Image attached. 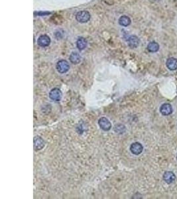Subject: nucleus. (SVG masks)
<instances>
[{
    "label": "nucleus",
    "mask_w": 177,
    "mask_h": 199,
    "mask_svg": "<svg viewBox=\"0 0 177 199\" xmlns=\"http://www.w3.org/2000/svg\"><path fill=\"white\" fill-rule=\"evenodd\" d=\"M131 19L127 15H122L119 19V23L123 27H127L131 24Z\"/></svg>",
    "instance_id": "4468645a"
},
{
    "label": "nucleus",
    "mask_w": 177,
    "mask_h": 199,
    "mask_svg": "<svg viewBox=\"0 0 177 199\" xmlns=\"http://www.w3.org/2000/svg\"><path fill=\"white\" fill-rule=\"evenodd\" d=\"M70 61L72 64H77L81 61V56L77 52H72L70 55Z\"/></svg>",
    "instance_id": "ddd939ff"
},
{
    "label": "nucleus",
    "mask_w": 177,
    "mask_h": 199,
    "mask_svg": "<svg viewBox=\"0 0 177 199\" xmlns=\"http://www.w3.org/2000/svg\"><path fill=\"white\" fill-rule=\"evenodd\" d=\"M143 147L139 142H135V143L131 144L130 146L131 152L135 155L141 154L143 152Z\"/></svg>",
    "instance_id": "20e7f679"
},
{
    "label": "nucleus",
    "mask_w": 177,
    "mask_h": 199,
    "mask_svg": "<svg viewBox=\"0 0 177 199\" xmlns=\"http://www.w3.org/2000/svg\"><path fill=\"white\" fill-rule=\"evenodd\" d=\"M90 14L87 11H79L76 15V19L79 23H87L90 19Z\"/></svg>",
    "instance_id": "f257e3e1"
},
{
    "label": "nucleus",
    "mask_w": 177,
    "mask_h": 199,
    "mask_svg": "<svg viewBox=\"0 0 177 199\" xmlns=\"http://www.w3.org/2000/svg\"><path fill=\"white\" fill-rule=\"evenodd\" d=\"M48 14H50V13H48V12H42V11H40V12L37 13V15H39L40 16L46 15H48Z\"/></svg>",
    "instance_id": "dca6fc26"
},
{
    "label": "nucleus",
    "mask_w": 177,
    "mask_h": 199,
    "mask_svg": "<svg viewBox=\"0 0 177 199\" xmlns=\"http://www.w3.org/2000/svg\"><path fill=\"white\" fill-rule=\"evenodd\" d=\"M45 146V141L41 137L36 136L34 138V148L35 150H40Z\"/></svg>",
    "instance_id": "1a4fd4ad"
},
{
    "label": "nucleus",
    "mask_w": 177,
    "mask_h": 199,
    "mask_svg": "<svg viewBox=\"0 0 177 199\" xmlns=\"http://www.w3.org/2000/svg\"><path fill=\"white\" fill-rule=\"evenodd\" d=\"M128 44L132 49H135L139 45V39L136 35H131L128 38Z\"/></svg>",
    "instance_id": "9d476101"
},
{
    "label": "nucleus",
    "mask_w": 177,
    "mask_h": 199,
    "mask_svg": "<svg viewBox=\"0 0 177 199\" xmlns=\"http://www.w3.org/2000/svg\"><path fill=\"white\" fill-rule=\"evenodd\" d=\"M167 67L170 70H175L177 69V59L171 57L167 59L166 62Z\"/></svg>",
    "instance_id": "9b49d317"
},
{
    "label": "nucleus",
    "mask_w": 177,
    "mask_h": 199,
    "mask_svg": "<svg viewBox=\"0 0 177 199\" xmlns=\"http://www.w3.org/2000/svg\"><path fill=\"white\" fill-rule=\"evenodd\" d=\"M56 67L58 72L61 74L67 72L70 69V65L68 64V62L67 61H65V60H61V61H59L57 62Z\"/></svg>",
    "instance_id": "f03ea898"
},
{
    "label": "nucleus",
    "mask_w": 177,
    "mask_h": 199,
    "mask_svg": "<svg viewBox=\"0 0 177 199\" xmlns=\"http://www.w3.org/2000/svg\"><path fill=\"white\" fill-rule=\"evenodd\" d=\"M49 97L53 101H59L62 97V92L59 89H53L50 90L49 93Z\"/></svg>",
    "instance_id": "423d86ee"
},
{
    "label": "nucleus",
    "mask_w": 177,
    "mask_h": 199,
    "mask_svg": "<svg viewBox=\"0 0 177 199\" xmlns=\"http://www.w3.org/2000/svg\"><path fill=\"white\" fill-rule=\"evenodd\" d=\"M98 124L101 129L104 131H109L112 128V124L108 118L103 117L99 119Z\"/></svg>",
    "instance_id": "7ed1b4c3"
},
{
    "label": "nucleus",
    "mask_w": 177,
    "mask_h": 199,
    "mask_svg": "<svg viewBox=\"0 0 177 199\" xmlns=\"http://www.w3.org/2000/svg\"><path fill=\"white\" fill-rule=\"evenodd\" d=\"M160 112L163 116H168L172 113L173 108L170 104H163L160 108Z\"/></svg>",
    "instance_id": "0eeeda50"
},
{
    "label": "nucleus",
    "mask_w": 177,
    "mask_h": 199,
    "mask_svg": "<svg viewBox=\"0 0 177 199\" xmlns=\"http://www.w3.org/2000/svg\"><path fill=\"white\" fill-rule=\"evenodd\" d=\"M163 179L167 183L171 184L175 181L176 176L172 171H166L163 175Z\"/></svg>",
    "instance_id": "6e6552de"
},
{
    "label": "nucleus",
    "mask_w": 177,
    "mask_h": 199,
    "mask_svg": "<svg viewBox=\"0 0 177 199\" xmlns=\"http://www.w3.org/2000/svg\"><path fill=\"white\" fill-rule=\"evenodd\" d=\"M37 44L41 47H47L50 44V39L47 35H42L38 38Z\"/></svg>",
    "instance_id": "39448f33"
},
{
    "label": "nucleus",
    "mask_w": 177,
    "mask_h": 199,
    "mask_svg": "<svg viewBox=\"0 0 177 199\" xmlns=\"http://www.w3.org/2000/svg\"><path fill=\"white\" fill-rule=\"evenodd\" d=\"M159 49V45L155 41L150 42L147 45V50L151 53L157 52Z\"/></svg>",
    "instance_id": "2eb2a0df"
},
{
    "label": "nucleus",
    "mask_w": 177,
    "mask_h": 199,
    "mask_svg": "<svg viewBox=\"0 0 177 199\" xmlns=\"http://www.w3.org/2000/svg\"><path fill=\"white\" fill-rule=\"evenodd\" d=\"M87 40L84 37H80L76 41V47L80 50L85 49L87 47Z\"/></svg>",
    "instance_id": "f8f14e48"
},
{
    "label": "nucleus",
    "mask_w": 177,
    "mask_h": 199,
    "mask_svg": "<svg viewBox=\"0 0 177 199\" xmlns=\"http://www.w3.org/2000/svg\"><path fill=\"white\" fill-rule=\"evenodd\" d=\"M176 159H177V155H176Z\"/></svg>",
    "instance_id": "f3484780"
}]
</instances>
